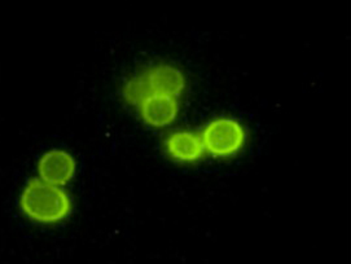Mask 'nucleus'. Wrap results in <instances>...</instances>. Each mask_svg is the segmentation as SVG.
Wrapping results in <instances>:
<instances>
[{"mask_svg":"<svg viewBox=\"0 0 351 264\" xmlns=\"http://www.w3.org/2000/svg\"><path fill=\"white\" fill-rule=\"evenodd\" d=\"M20 208L33 221L53 224L69 217L73 204L69 195L59 185L32 179L20 197Z\"/></svg>","mask_w":351,"mask_h":264,"instance_id":"f257e3e1","label":"nucleus"},{"mask_svg":"<svg viewBox=\"0 0 351 264\" xmlns=\"http://www.w3.org/2000/svg\"><path fill=\"white\" fill-rule=\"evenodd\" d=\"M186 87L183 73L171 65L160 64L143 71L125 87V96L131 103L151 93H162L179 97Z\"/></svg>","mask_w":351,"mask_h":264,"instance_id":"f03ea898","label":"nucleus"},{"mask_svg":"<svg viewBox=\"0 0 351 264\" xmlns=\"http://www.w3.org/2000/svg\"><path fill=\"white\" fill-rule=\"evenodd\" d=\"M201 139L205 150L213 157H232L245 144V128L234 119L218 118L204 128Z\"/></svg>","mask_w":351,"mask_h":264,"instance_id":"7ed1b4c3","label":"nucleus"},{"mask_svg":"<svg viewBox=\"0 0 351 264\" xmlns=\"http://www.w3.org/2000/svg\"><path fill=\"white\" fill-rule=\"evenodd\" d=\"M141 119L153 127L171 125L179 113L178 97L162 93H151L138 101Z\"/></svg>","mask_w":351,"mask_h":264,"instance_id":"20e7f679","label":"nucleus"},{"mask_svg":"<svg viewBox=\"0 0 351 264\" xmlns=\"http://www.w3.org/2000/svg\"><path fill=\"white\" fill-rule=\"evenodd\" d=\"M75 160L64 150H49L38 162V173L40 179L55 185L69 183L75 175Z\"/></svg>","mask_w":351,"mask_h":264,"instance_id":"39448f33","label":"nucleus"},{"mask_svg":"<svg viewBox=\"0 0 351 264\" xmlns=\"http://www.w3.org/2000/svg\"><path fill=\"white\" fill-rule=\"evenodd\" d=\"M167 154L179 162H196L202 158L205 147L202 139L193 132H174L165 140Z\"/></svg>","mask_w":351,"mask_h":264,"instance_id":"423d86ee","label":"nucleus"}]
</instances>
